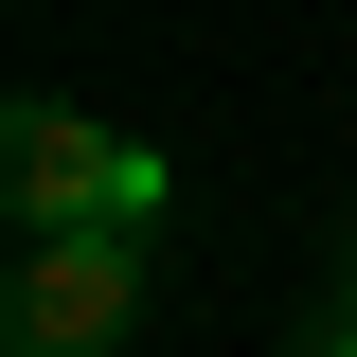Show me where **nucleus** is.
Listing matches in <instances>:
<instances>
[{"instance_id": "f257e3e1", "label": "nucleus", "mask_w": 357, "mask_h": 357, "mask_svg": "<svg viewBox=\"0 0 357 357\" xmlns=\"http://www.w3.org/2000/svg\"><path fill=\"white\" fill-rule=\"evenodd\" d=\"M0 178H18V232H143L161 215V143H107L89 107H54V89L0 107Z\"/></svg>"}, {"instance_id": "f03ea898", "label": "nucleus", "mask_w": 357, "mask_h": 357, "mask_svg": "<svg viewBox=\"0 0 357 357\" xmlns=\"http://www.w3.org/2000/svg\"><path fill=\"white\" fill-rule=\"evenodd\" d=\"M126 321H143V232H36L18 304H0V357H107Z\"/></svg>"}, {"instance_id": "7ed1b4c3", "label": "nucleus", "mask_w": 357, "mask_h": 357, "mask_svg": "<svg viewBox=\"0 0 357 357\" xmlns=\"http://www.w3.org/2000/svg\"><path fill=\"white\" fill-rule=\"evenodd\" d=\"M304 357H357V304H340V321H321V340H304Z\"/></svg>"}]
</instances>
